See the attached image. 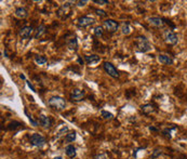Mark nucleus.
<instances>
[{"label":"nucleus","mask_w":187,"mask_h":159,"mask_svg":"<svg viewBox=\"0 0 187 159\" xmlns=\"http://www.w3.org/2000/svg\"><path fill=\"white\" fill-rule=\"evenodd\" d=\"M135 49L137 52L146 53L151 50V45L148 41V39H146L143 36H138L135 39Z\"/></svg>","instance_id":"nucleus-1"},{"label":"nucleus","mask_w":187,"mask_h":159,"mask_svg":"<svg viewBox=\"0 0 187 159\" xmlns=\"http://www.w3.org/2000/svg\"><path fill=\"white\" fill-rule=\"evenodd\" d=\"M48 105L55 110H62L65 108L66 102L61 96H52V98H50V100L48 101Z\"/></svg>","instance_id":"nucleus-2"},{"label":"nucleus","mask_w":187,"mask_h":159,"mask_svg":"<svg viewBox=\"0 0 187 159\" xmlns=\"http://www.w3.org/2000/svg\"><path fill=\"white\" fill-rule=\"evenodd\" d=\"M72 4L69 2H65L64 4L59 8V10L56 11V14L60 17L61 20H66L72 15Z\"/></svg>","instance_id":"nucleus-3"},{"label":"nucleus","mask_w":187,"mask_h":159,"mask_svg":"<svg viewBox=\"0 0 187 159\" xmlns=\"http://www.w3.org/2000/svg\"><path fill=\"white\" fill-rule=\"evenodd\" d=\"M30 144L34 145L36 147H42L46 144V139L45 136H42L39 133H34L32 134V136L29 138Z\"/></svg>","instance_id":"nucleus-4"},{"label":"nucleus","mask_w":187,"mask_h":159,"mask_svg":"<svg viewBox=\"0 0 187 159\" xmlns=\"http://www.w3.org/2000/svg\"><path fill=\"white\" fill-rule=\"evenodd\" d=\"M163 38H164V41H166L168 45H171V46H174L177 43L179 39H177V36L175 33H173L172 30L168 29V30H164L163 33Z\"/></svg>","instance_id":"nucleus-5"},{"label":"nucleus","mask_w":187,"mask_h":159,"mask_svg":"<svg viewBox=\"0 0 187 159\" xmlns=\"http://www.w3.org/2000/svg\"><path fill=\"white\" fill-rule=\"evenodd\" d=\"M94 23H95V20L91 16H81L77 20V25L80 28L89 27V26L93 25Z\"/></svg>","instance_id":"nucleus-6"},{"label":"nucleus","mask_w":187,"mask_h":159,"mask_svg":"<svg viewBox=\"0 0 187 159\" xmlns=\"http://www.w3.org/2000/svg\"><path fill=\"white\" fill-rule=\"evenodd\" d=\"M103 67H104L105 72H106L111 77H113V78H118V77H119V73H118V70L116 69V67L111 63L105 62Z\"/></svg>","instance_id":"nucleus-7"},{"label":"nucleus","mask_w":187,"mask_h":159,"mask_svg":"<svg viewBox=\"0 0 187 159\" xmlns=\"http://www.w3.org/2000/svg\"><path fill=\"white\" fill-rule=\"evenodd\" d=\"M103 26H104L105 29L108 30L109 33H115L116 30L118 29V26H119V24H118L116 21H114V20L108 19V20H106V21H104Z\"/></svg>","instance_id":"nucleus-8"},{"label":"nucleus","mask_w":187,"mask_h":159,"mask_svg":"<svg viewBox=\"0 0 187 159\" xmlns=\"http://www.w3.org/2000/svg\"><path fill=\"white\" fill-rule=\"evenodd\" d=\"M85 98V91L80 89H74L70 92V100L74 102H80Z\"/></svg>","instance_id":"nucleus-9"},{"label":"nucleus","mask_w":187,"mask_h":159,"mask_svg":"<svg viewBox=\"0 0 187 159\" xmlns=\"http://www.w3.org/2000/svg\"><path fill=\"white\" fill-rule=\"evenodd\" d=\"M34 32L35 30L32 26H24L23 28H21L19 34L22 37V39H29L33 36V33Z\"/></svg>","instance_id":"nucleus-10"},{"label":"nucleus","mask_w":187,"mask_h":159,"mask_svg":"<svg viewBox=\"0 0 187 159\" xmlns=\"http://www.w3.org/2000/svg\"><path fill=\"white\" fill-rule=\"evenodd\" d=\"M148 23L150 25L155 26V27H163L164 26V22H163V19L161 17H158V16H153V17H149L148 19Z\"/></svg>","instance_id":"nucleus-11"},{"label":"nucleus","mask_w":187,"mask_h":159,"mask_svg":"<svg viewBox=\"0 0 187 159\" xmlns=\"http://www.w3.org/2000/svg\"><path fill=\"white\" fill-rule=\"evenodd\" d=\"M85 63H87L88 65L93 66V65H96V64L101 61V59H100V56H98V55L92 54V55H85Z\"/></svg>","instance_id":"nucleus-12"},{"label":"nucleus","mask_w":187,"mask_h":159,"mask_svg":"<svg viewBox=\"0 0 187 159\" xmlns=\"http://www.w3.org/2000/svg\"><path fill=\"white\" fill-rule=\"evenodd\" d=\"M157 59H158V62L163 64V65H172L173 64L172 57L169 56V55H167V54H159Z\"/></svg>","instance_id":"nucleus-13"},{"label":"nucleus","mask_w":187,"mask_h":159,"mask_svg":"<svg viewBox=\"0 0 187 159\" xmlns=\"http://www.w3.org/2000/svg\"><path fill=\"white\" fill-rule=\"evenodd\" d=\"M39 123H40L41 127L48 129V128L51 127L52 121H51V119H50L49 117L45 116V115H40V116H39Z\"/></svg>","instance_id":"nucleus-14"},{"label":"nucleus","mask_w":187,"mask_h":159,"mask_svg":"<svg viewBox=\"0 0 187 159\" xmlns=\"http://www.w3.org/2000/svg\"><path fill=\"white\" fill-rule=\"evenodd\" d=\"M67 47H68V49L72 50V51H77V49H78V40H77L76 37L68 39Z\"/></svg>","instance_id":"nucleus-15"},{"label":"nucleus","mask_w":187,"mask_h":159,"mask_svg":"<svg viewBox=\"0 0 187 159\" xmlns=\"http://www.w3.org/2000/svg\"><path fill=\"white\" fill-rule=\"evenodd\" d=\"M15 16L19 17V19H25V17L28 16V12L25 8L21 7V8H17L15 10Z\"/></svg>","instance_id":"nucleus-16"},{"label":"nucleus","mask_w":187,"mask_h":159,"mask_svg":"<svg viewBox=\"0 0 187 159\" xmlns=\"http://www.w3.org/2000/svg\"><path fill=\"white\" fill-rule=\"evenodd\" d=\"M141 108H142V112L144 113L145 115H150V114H153V113H155V112H156V108H155V106H154V105H151V104H146V105H143Z\"/></svg>","instance_id":"nucleus-17"},{"label":"nucleus","mask_w":187,"mask_h":159,"mask_svg":"<svg viewBox=\"0 0 187 159\" xmlns=\"http://www.w3.org/2000/svg\"><path fill=\"white\" fill-rule=\"evenodd\" d=\"M45 33H46V26L45 25H39L38 27L36 28V30H35L34 38H36V39L40 38Z\"/></svg>","instance_id":"nucleus-18"},{"label":"nucleus","mask_w":187,"mask_h":159,"mask_svg":"<svg viewBox=\"0 0 187 159\" xmlns=\"http://www.w3.org/2000/svg\"><path fill=\"white\" fill-rule=\"evenodd\" d=\"M66 155L69 158H74L76 157V148L74 147V145H67L65 148Z\"/></svg>","instance_id":"nucleus-19"},{"label":"nucleus","mask_w":187,"mask_h":159,"mask_svg":"<svg viewBox=\"0 0 187 159\" xmlns=\"http://www.w3.org/2000/svg\"><path fill=\"white\" fill-rule=\"evenodd\" d=\"M35 62H36L38 65H45V64L48 62V60L46 56H42V55H37V56H35Z\"/></svg>","instance_id":"nucleus-20"},{"label":"nucleus","mask_w":187,"mask_h":159,"mask_svg":"<svg viewBox=\"0 0 187 159\" xmlns=\"http://www.w3.org/2000/svg\"><path fill=\"white\" fill-rule=\"evenodd\" d=\"M121 32H122V34H124V35H129L130 33H131V27H130V24L128 23V22H125V23L122 24Z\"/></svg>","instance_id":"nucleus-21"},{"label":"nucleus","mask_w":187,"mask_h":159,"mask_svg":"<svg viewBox=\"0 0 187 159\" xmlns=\"http://www.w3.org/2000/svg\"><path fill=\"white\" fill-rule=\"evenodd\" d=\"M76 140V132H70V133L66 134L65 136V141L67 143H72Z\"/></svg>","instance_id":"nucleus-22"},{"label":"nucleus","mask_w":187,"mask_h":159,"mask_svg":"<svg viewBox=\"0 0 187 159\" xmlns=\"http://www.w3.org/2000/svg\"><path fill=\"white\" fill-rule=\"evenodd\" d=\"M94 35H95L96 37H102L103 36V27L102 26H96L95 28H94Z\"/></svg>","instance_id":"nucleus-23"},{"label":"nucleus","mask_w":187,"mask_h":159,"mask_svg":"<svg viewBox=\"0 0 187 159\" xmlns=\"http://www.w3.org/2000/svg\"><path fill=\"white\" fill-rule=\"evenodd\" d=\"M101 115H102V117L104 119H113L114 118V115L109 112H106V110H102Z\"/></svg>","instance_id":"nucleus-24"},{"label":"nucleus","mask_w":187,"mask_h":159,"mask_svg":"<svg viewBox=\"0 0 187 159\" xmlns=\"http://www.w3.org/2000/svg\"><path fill=\"white\" fill-rule=\"evenodd\" d=\"M20 126H22L20 122H17V121H13V122L9 123L8 126V130H15L16 128H19Z\"/></svg>","instance_id":"nucleus-25"},{"label":"nucleus","mask_w":187,"mask_h":159,"mask_svg":"<svg viewBox=\"0 0 187 159\" xmlns=\"http://www.w3.org/2000/svg\"><path fill=\"white\" fill-rule=\"evenodd\" d=\"M25 114L27 115V117H28V119H29V121H30V123H32L33 126H34V127H37V126H38V122H37V121H35L34 119H33V117L30 116V115H28V113H27V110H25Z\"/></svg>","instance_id":"nucleus-26"},{"label":"nucleus","mask_w":187,"mask_h":159,"mask_svg":"<svg viewBox=\"0 0 187 159\" xmlns=\"http://www.w3.org/2000/svg\"><path fill=\"white\" fill-rule=\"evenodd\" d=\"M94 3L100 4V6H104V4H108V1L107 0H94Z\"/></svg>","instance_id":"nucleus-27"},{"label":"nucleus","mask_w":187,"mask_h":159,"mask_svg":"<svg viewBox=\"0 0 187 159\" xmlns=\"http://www.w3.org/2000/svg\"><path fill=\"white\" fill-rule=\"evenodd\" d=\"M95 12H96V14H98V15H100V16H106V15H107V13L105 12V11L100 10V9H96V10H95Z\"/></svg>","instance_id":"nucleus-28"},{"label":"nucleus","mask_w":187,"mask_h":159,"mask_svg":"<svg viewBox=\"0 0 187 159\" xmlns=\"http://www.w3.org/2000/svg\"><path fill=\"white\" fill-rule=\"evenodd\" d=\"M93 159H107V155H106V154H104V153L98 154V155H96Z\"/></svg>","instance_id":"nucleus-29"},{"label":"nucleus","mask_w":187,"mask_h":159,"mask_svg":"<svg viewBox=\"0 0 187 159\" xmlns=\"http://www.w3.org/2000/svg\"><path fill=\"white\" fill-rule=\"evenodd\" d=\"M76 3H77V7H85V4L88 3V1L87 0H80V1H77Z\"/></svg>","instance_id":"nucleus-30"},{"label":"nucleus","mask_w":187,"mask_h":159,"mask_svg":"<svg viewBox=\"0 0 187 159\" xmlns=\"http://www.w3.org/2000/svg\"><path fill=\"white\" fill-rule=\"evenodd\" d=\"M26 82H27V86H28V87H29V88H30V89H32V91L36 92V89H35V88H34V86H33V85H32V83H30V82H29V81H26Z\"/></svg>","instance_id":"nucleus-31"},{"label":"nucleus","mask_w":187,"mask_h":159,"mask_svg":"<svg viewBox=\"0 0 187 159\" xmlns=\"http://www.w3.org/2000/svg\"><path fill=\"white\" fill-rule=\"evenodd\" d=\"M158 155H161V151H159V149H157V151H155V153H154L153 157L155 158V157H157Z\"/></svg>","instance_id":"nucleus-32"},{"label":"nucleus","mask_w":187,"mask_h":159,"mask_svg":"<svg viewBox=\"0 0 187 159\" xmlns=\"http://www.w3.org/2000/svg\"><path fill=\"white\" fill-rule=\"evenodd\" d=\"M149 130H150V131H157V129H156V128H154V127H150V128H149Z\"/></svg>","instance_id":"nucleus-33"},{"label":"nucleus","mask_w":187,"mask_h":159,"mask_svg":"<svg viewBox=\"0 0 187 159\" xmlns=\"http://www.w3.org/2000/svg\"><path fill=\"white\" fill-rule=\"evenodd\" d=\"M20 78H21V79H25V76H24L23 74H21V75H20Z\"/></svg>","instance_id":"nucleus-34"},{"label":"nucleus","mask_w":187,"mask_h":159,"mask_svg":"<svg viewBox=\"0 0 187 159\" xmlns=\"http://www.w3.org/2000/svg\"><path fill=\"white\" fill-rule=\"evenodd\" d=\"M53 159H64L63 157H61V156H58V157H54Z\"/></svg>","instance_id":"nucleus-35"},{"label":"nucleus","mask_w":187,"mask_h":159,"mask_svg":"<svg viewBox=\"0 0 187 159\" xmlns=\"http://www.w3.org/2000/svg\"><path fill=\"white\" fill-rule=\"evenodd\" d=\"M3 55H4V56H6V57H8V53H7V51H4V52H3Z\"/></svg>","instance_id":"nucleus-36"}]
</instances>
